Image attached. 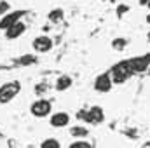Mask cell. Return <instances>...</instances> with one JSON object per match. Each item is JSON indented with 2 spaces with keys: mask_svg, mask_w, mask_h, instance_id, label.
Segmentation results:
<instances>
[{
  "mask_svg": "<svg viewBox=\"0 0 150 148\" xmlns=\"http://www.w3.org/2000/svg\"><path fill=\"white\" fill-rule=\"evenodd\" d=\"M21 89L19 82H7L0 87V103H9Z\"/></svg>",
  "mask_w": 150,
  "mask_h": 148,
  "instance_id": "1",
  "label": "cell"
},
{
  "mask_svg": "<svg viewBox=\"0 0 150 148\" xmlns=\"http://www.w3.org/2000/svg\"><path fill=\"white\" fill-rule=\"evenodd\" d=\"M133 73L127 61H122V63H117L115 66L112 68V77H113V82L117 84H122L124 80H127V77Z\"/></svg>",
  "mask_w": 150,
  "mask_h": 148,
  "instance_id": "2",
  "label": "cell"
},
{
  "mask_svg": "<svg viewBox=\"0 0 150 148\" xmlns=\"http://www.w3.org/2000/svg\"><path fill=\"white\" fill-rule=\"evenodd\" d=\"M30 111L35 115V117H45L51 113V103L47 99H38L35 101L32 106H30Z\"/></svg>",
  "mask_w": 150,
  "mask_h": 148,
  "instance_id": "3",
  "label": "cell"
},
{
  "mask_svg": "<svg viewBox=\"0 0 150 148\" xmlns=\"http://www.w3.org/2000/svg\"><path fill=\"white\" fill-rule=\"evenodd\" d=\"M79 117H82L84 120H87L89 124H100L101 120H103V110L100 108V106H94V108H91V110L87 111V113H80Z\"/></svg>",
  "mask_w": 150,
  "mask_h": 148,
  "instance_id": "4",
  "label": "cell"
},
{
  "mask_svg": "<svg viewBox=\"0 0 150 148\" xmlns=\"http://www.w3.org/2000/svg\"><path fill=\"white\" fill-rule=\"evenodd\" d=\"M94 89L100 91V92H108V91L112 89V77L108 73L100 75V77L96 78V82H94Z\"/></svg>",
  "mask_w": 150,
  "mask_h": 148,
  "instance_id": "5",
  "label": "cell"
},
{
  "mask_svg": "<svg viewBox=\"0 0 150 148\" xmlns=\"http://www.w3.org/2000/svg\"><path fill=\"white\" fill-rule=\"evenodd\" d=\"M127 65H129L131 72H145V70L150 66L145 56H143V58H133V59L127 61Z\"/></svg>",
  "mask_w": 150,
  "mask_h": 148,
  "instance_id": "6",
  "label": "cell"
},
{
  "mask_svg": "<svg viewBox=\"0 0 150 148\" xmlns=\"http://www.w3.org/2000/svg\"><path fill=\"white\" fill-rule=\"evenodd\" d=\"M51 47H52V40L49 37H37L33 40V49L38 51V52H47V51H51Z\"/></svg>",
  "mask_w": 150,
  "mask_h": 148,
  "instance_id": "7",
  "label": "cell"
},
{
  "mask_svg": "<svg viewBox=\"0 0 150 148\" xmlns=\"http://www.w3.org/2000/svg\"><path fill=\"white\" fill-rule=\"evenodd\" d=\"M68 122H70V115L65 113V111H58L51 117V125L52 127H65V125H68Z\"/></svg>",
  "mask_w": 150,
  "mask_h": 148,
  "instance_id": "8",
  "label": "cell"
},
{
  "mask_svg": "<svg viewBox=\"0 0 150 148\" xmlns=\"http://www.w3.org/2000/svg\"><path fill=\"white\" fill-rule=\"evenodd\" d=\"M23 16V12H12V14H7L2 21H0V28H11L12 25H16L18 21H19V18Z\"/></svg>",
  "mask_w": 150,
  "mask_h": 148,
  "instance_id": "9",
  "label": "cell"
},
{
  "mask_svg": "<svg viewBox=\"0 0 150 148\" xmlns=\"http://www.w3.org/2000/svg\"><path fill=\"white\" fill-rule=\"evenodd\" d=\"M23 32H25V25L18 21L16 25H12L11 28H7V38H18L19 35H23Z\"/></svg>",
  "mask_w": 150,
  "mask_h": 148,
  "instance_id": "10",
  "label": "cell"
},
{
  "mask_svg": "<svg viewBox=\"0 0 150 148\" xmlns=\"http://www.w3.org/2000/svg\"><path fill=\"white\" fill-rule=\"evenodd\" d=\"M72 85V78L68 77V75H63V77H59L58 80H56V89L58 91H65V89H68Z\"/></svg>",
  "mask_w": 150,
  "mask_h": 148,
  "instance_id": "11",
  "label": "cell"
},
{
  "mask_svg": "<svg viewBox=\"0 0 150 148\" xmlns=\"http://www.w3.org/2000/svg\"><path fill=\"white\" fill-rule=\"evenodd\" d=\"M72 136L74 138H86L87 136V129L86 127H80V125H75V127H72Z\"/></svg>",
  "mask_w": 150,
  "mask_h": 148,
  "instance_id": "12",
  "label": "cell"
},
{
  "mask_svg": "<svg viewBox=\"0 0 150 148\" xmlns=\"http://www.w3.org/2000/svg\"><path fill=\"white\" fill-rule=\"evenodd\" d=\"M40 148H61V145H59L58 140H54V138H47V140L42 141Z\"/></svg>",
  "mask_w": 150,
  "mask_h": 148,
  "instance_id": "13",
  "label": "cell"
},
{
  "mask_svg": "<svg viewBox=\"0 0 150 148\" xmlns=\"http://www.w3.org/2000/svg\"><path fill=\"white\" fill-rule=\"evenodd\" d=\"M49 19H51L52 23L61 21V19H63V11H61V9H54V11H51V12H49Z\"/></svg>",
  "mask_w": 150,
  "mask_h": 148,
  "instance_id": "14",
  "label": "cell"
},
{
  "mask_svg": "<svg viewBox=\"0 0 150 148\" xmlns=\"http://www.w3.org/2000/svg\"><path fill=\"white\" fill-rule=\"evenodd\" d=\"M112 45H113V49L122 51V49H124V45H126V40H124V38H115V40L112 42Z\"/></svg>",
  "mask_w": 150,
  "mask_h": 148,
  "instance_id": "15",
  "label": "cell"
},
{
  "mask_svg": "<svg viewBox=\"0 0 150 148\" xmlns=\"http://www.w3.org/2000/svg\"><path fill=\"white\" fill-rule=\"evenodd\" d=\"M68 148H93V147H91L87 141H82V140H80V141H74Z\"/></svg>",
  "mask_w": 150,
  "mask_h": 148,
  "instance_id": "16",
  "label": "cell"
},
{
  "mask_svg": "<svg viewBox=\"0 0 150 148\" xmlns=\"http://www.w3.org/2000/svg\"><path fill=\"white\" fill-rule=\"evenodd\" d=\"M7 11H9V4H7L5 0H2V2H0V14H5Z\"/></svg>",
  "mask_w": 150,
  "mask_h": 148,
  "instance_id": "17",
  "label": "cell"
},
{
  "mask_svg": "<svg viewBox=\"0 0 150 148\" xmlns=\"http://www.w3.org/2000/svg\"><path fill=\"white\" fill-rule=\"evenodd\" d=\"M126 11H129V7H127V5H120V7L117 9V14H119V16H122Z\"/></svg>",
  "mask_w": 150,
  "mask_h": 148,
  "instance_id": "18",
  "label": "cell"
},
{
  "mask_svg": "<svg viewBox=\"0 0 150 148\" xmlns=\"http://www.w3.org/2000/svg\"><path fill=\"white\" fill-rule=\"evenodd\" d=\"M33 61H35V58H33V56H25L21 63H33Z\"/></svg>",
  "mask_w": 150,
  "mask_h": 148,
  "instance_id": "19",
  "label": "cell"
},
{
  "mask_svg": "<svg viewBox=\"0 0 150 148\" xmlns=\"http://www.w3.org/2000/svg\"><path fill=\"white\" fill-rule=\"evenodd\" d=\"M145 58H147V61H149V65H150V54L149 56H145Z\"/></svg>",
  "mask_w": 150,
  "mask_h": 148,
  "instance_id": "20",
  "label": "cell"
},
{
  "mask_svg": "<svg viewBox=\"0 0 150 148\" xmlns=\"http://www.w3.org/2000/svg\"><path fill=\"white\" fill-rule=\"evenodd\" d=\"M140 2H142V4H147V2H149V0H140Z\"/></svg>",
  "mask_w": 150,
  "mask_h": 148,
  "instance_id": "21",
  "label": "cell"
},
{
  "mask_svg": "<svg viewBox=\"0 0 150 148\" xmlns=\"http://www.w3.org/2000/svg\"><path fill=\"white\" fill-rule=\"evenodd\" d=\"M147 21H149V23H150V16H147Z\"/></svg>",
  "mask_w": 150,
  "mask_h": 148,
  "instance_id": "22",
  "label": "cell"
},
{
  "mask_svg": "<svg viewBox=\"0 0 150 148\" xmlns=\"http://www.w3.org/2000/svg\"><path fill=\"white\" fill-rule=\"evenodd\" d=\"M147 5H149V9H150V0H149V2H147Z\"/></svg>",
  "mask_w": 150,
  "mask_h": 148,
  "instance_id": "23",
  "label": "cell"
},
{
  "mask_svg": "<svg viewBox=\"0 0 150 148\" xmlns=\"http://www.w3.org/2000/svg\"><path fill=\"white\" fill-rule=\"evenodd\" d=\"M149 42H150V33H149Z\"/></svg>",
  "mask_w": 150,
  "mask_h": 148,
  "instance_id": "24",
  "label": "cell"
}]
</instances>
